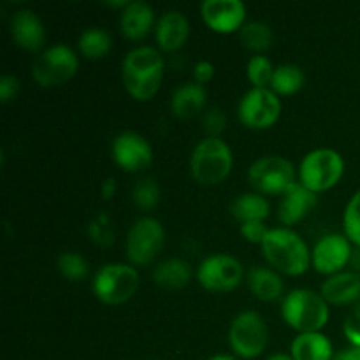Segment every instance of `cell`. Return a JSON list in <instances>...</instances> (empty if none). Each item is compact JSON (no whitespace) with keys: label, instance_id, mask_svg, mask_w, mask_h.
I'll return each mask as SVG.
<instances>
[{"label":"cell","instance_id":"obj_1","mask_svg":"<svg viewBox=\"0 0 360 360\" xmlns=\"http://www.w3.org/2000/svg\"><path fill=\"white\" fill-rule=\"evenodd\" d=\"M164 69V56L158 49L153 46H139L127 53L122 62L123 86L136 101H151L160 90Z\"/></svg>","mask_w":360,"mask_h":360},{"label":"cell","instance_id":"obj_2","mask_svg":"<svg viewBox=\"0 0 360 360\" xmlns=\"http://www.w3.org/2000/svg\"><path fill=\"white\" fill-rule=\"evenodd\" d=\"M260 248L266 262L285 276H301L311 266L308 245L297 232L288 227L269 229Z\"/></svg>","mask_w":360,"mask_h":360},{"label":"cell","instance_id":"obj_3","mask_svg":"<svg viewBox=\"0 0 360 360\" xmlns=\"http://www.w3.org/2000/svg\"><path fill=\"white\" fill-rule=\"evenodd\" d=\"M281 316L290 329L299 334L320 333L329 322V304L322 294L297 288L287 294L281 301Z\"/></svg>","mask_w":360,"mask_h":360},{"label":"cell","instance_id":"obj_4","mask_svg":"<svg viewBox=\"0 0 360 360\" xmlns=\"http://www.w3.org/2000/svg\"><path fill=\"white\" fill-rule=\"evenodd\" d=\"M234 165L232 150L221 137H206L192 151L190 172L199 185L214 186L229 178Z\"/></svg>","mask_w":360,"mask_h":360},{"label":"cell","instance_id":"obj_5","mask_svg":"<svg viewBox=\"0 0 360 360\" xmlns=\"http://www.w3.org/2000/svg\"><path fill=\"white\" fill-rule=\"evenodd\" d=\"M345 174V160L333 148H316L299 165V183L313 193L334 188Z\"/></svg>","mask_w":360,"mask_h":360},{"label":"cell","instance_id":"obj_6","mask_svg":"<svg viewBox=\"0 0 360 360\" xmlns=\"http://www.w3.org/2000/svg\"><path fill=\"white\" fill-rule=\"evenodd\" d=\"M139 273L130 264H105L95 273L91 290L95 297L109 306L129 302L139 290Z\"/></svg>","mask_w":360,"mask_h":360},{"label":"cell","instance_id":"obj_7","mask_svg":"<svg viewBox=\"0 0 360 360\" xmlns=\"http://www.w3.org/2000/svg\"><path fill=\"white\" fill-rule=\"evenodd\" d=\"M79 69L76 51L67 44H55L39 53L32 65V76L42 88H56L72 79Z\"/></svg>","mask_w":360,"mask_h":360},{"label":"cell","instance_id":"obj_8","mask_svg":"<svg viewBox=\"0 0 360 360\" xmlns=\"http://www.w3.org/2000/svg\"><path fill=\"white\" fill-rule=\"evenodd\" d=\"M269 343L267 323L257 311H243L229 327V345L238 359H257L266 352Z\"/></svg>","mask_w":360,"mask_h":360},{"label":"cell","instance_id":"obj_9","mask_svg":"<svg viewBox=\"0 0 360 360\" xmlns=\"http://www.w3.org/2000/svg\"><path fill=\"white\" fill-rule=\"evenodd\" d=\"M295 167L290 160L278 155H267L253 162L248 169V183L260 195H283L297 183Z\"/></svg>","mask_w":360,"mask_h":360},{"label":"cell","instance_id":"obj_10","mask_svg":"<svg viewBox=\"0 0 360 360\" xmlns=\"http://www.w3.org/2000/svg\"><path fill=\"white\" fill-rule=\"evenodd\" d=\"M165 246V231L157 218H139L130 227L125 241V255L130 266L146 267L155 262Z\"/></svg>","mask_w":360,"mask_h":360},{"label":"cell","instance_id":"obj_11","mask_svg":"<svg viewBox=\"0 0 360 360\" xmlns=\"http://www.w3.org/2000/svg\"><path fill=\"white\" fill-rule=\"evenodd\" d=\"M243 278H246L243 264L236 257L227 255V253L206 257L197 267L199 285L214 294L236 290L241 285Z\"/></svg>","mask_w":360,"mask_h":360},{"label":"cell","instance_id":"obj_12","mask_svg":"<svg viewBox=\"0 0 360 360\" xmlns=\"http://www.w3.org/2000/svg\"><path fill=\"white\" fill-rule=\"evenodd\" d=\"M238 116L248 129H269L281 116L280 97L271 88H252L239 102Z\"/></svg>","mask_w":360,"mask_h":360},{"label":"cell","instance_id":"obj_13","mask_svg":"<svg viewBox=\"0 0 360 360\" xmlns=\"http://www.w3.org/2000/svg\"><path fill=\"white\" fill-rule=\"evenodd\" d=\"M354 245L345 234H327L316 241L311 250V266L327 278L341 273L354 255Z\"/></svg>","mask_w":360,"mask_h":360},{"label":"cell","instance_id":"obj_14","mask_svg":"<svg viewBox=\"0 0 360 360\" xmlns=\"http://www.w3.org/2000/svg\"><path fill=\"white\" fill-rule=\"evenodd\" d=\"M112 160L127 172L144 171L153 162V148L137 132H122L111 146Z\"/></svg>","mask_w":360,"mask_h":360},{"label":"cell","instance_id":"obj_15","mask_svg":"<svg viewBox=\"0 0 360 360\" xmlns=\"http://www.w3.org/2000/svg\"><path fill=\"white\" fill-rule=\"evenodd\" d=\"M200 16L217 34H234L245 25L246 6L241 0H204Z\"/></svg>","mask_w":360,"mask_h":360},{"label":"cell","instance_id":"obj_16","mask_svg":"<svg viewBox=\"0 0 360 360\" xmlns=\"http://www.w3.org/2000/svg\"><path fill=\"white\" fill-rule=\"evenodd\" d=\"M11 37L14 44L30 53L44 51L46 30L41 18L30 9H21L11 18Z\"/></svg>","mask_w":360,"mask_h":360},{"label":"cell","instance_id":"obj_17","mask_svg":"<svg viewBox=\"0 0 360 360\" xmlns=\"http://www.w3.org/2000/svg\"><path fill=\"white\" fill-rule=\"evenodd\" d=\"M315 206L316 193L297 181L281 195L280 204H278V220L283 224V227L290 229L292 225L304 220Z\"/></svg>","mask_w":360,"mask_h":360},{"label":"cell","instance_id":"obj_18","mask_svg":"<svg viewBox=\"0 0 360 360\" xmlns=\"http://www.w3.org/2000/svg\"><path fill=\"white\" fill-rule=\"evenodd\" d=\"M190 35V23L186 16L179 11H167L162 14L155 27V39L162 51H179L186 44Z\"/></svg>","mask_w":360,"mask_h":360},{"label":"cell","instance_id":"obj_19","mask_svg":"<svg viewBox=\"0 0 360 360\" xmlns=\"http://www.w3.org/2000/svg\"><path fill=\"white\" fill-rule=\"evenodd\" d=\"M320 294L327 304L350 306L360 302V276L354 271H341L323 281Z\"/></svg>","mask_w":360,"mask_h":360},{"label":"cell","instance_id":"obj_20","mask_svg":"<svg viewBox=\"0 0 360 360\" xmlns=\"http://www.w3.org/2000/svg\"><path fill=\"white\" fill-rule=\"evenodd\" d=\"M153 27H157L155 11L150 4L143 0L130 2L120 14V28H122L123 37L129 41H141L153 30Z\"/></svg>","mask_w":360,"mask_h":360},{"label":"cell","instance_id":"obj_21","mask_svg":"<svg viewBox=\"0 0 360 360\" xmlns=\"http://www.w3.org/2000/svg\"><path fill=\"white\" fill-rule=\"evenodd\" d=\"M246 283H248L250 292L262 302L280 301L285 290L281 274L274 271L273 267H252L246 273Z\"/></svg>","mask_w":360,"mask_h":360},{"label":"cell","instance_id":"obj_22","mask_svg":"<svg viewBox=\"0 0 360 360\" xmlns=\"http://www.w3.org/2000/svg\"><path fill=\"white\" fill-rule=\"evenodd\" d=\"M206 102L207 94L204 86L192 81V83H185L179 88H176L171 98V109L176 118L190 120L204 111Z\"/></svg>","mask_w":360,"mask_h":360},{"label":"cell","instance_id":"obj_23","mask_svg":"<svg viewBox=\"0 0 360 360\" xmlns=\"http://www.w3.org/2000/svg\"><path fill=\"white\" fill-rule=\"evenodd\" d=\"M290 355L294 360H333L336 354L326 334L308 333L297 334L292 341Z\"/></svg>","mask_w":360,"mask_h":360},{"label":"cell","instance_id":"obj_24","mask_svg":"<svg viewBox=\"0 0 360 360\" xmlns=\"http://www.w3.org/2000/svg\"><path fill=\"white\" fill-rule=\"evenodd\" d=\"M192 266L186 260L169 259L158 264L153 271V281L162 288L179 290L192 281Z\"/></svg>","mask_w":360,"mask_h":360},{"label":"cell","instance_id":"obj_25","mask_svg":"<svg viewBox=\"0 0 360 360\" xmlns=\"http://www.w3.org/2000/svg\"><path fill=\"white\" fill-rule=\"evenodd\" d=\"M231 213L239 221V225L248 221H266L271 213V204L266 197L257 192L243 193L234 199Z\"/></svg>","mask_w":360,"mask_h":360},{"label":"cell","instance_id":"obj_26","mask_svg":"<svg viewBox=\"0 0 360 360\" xmlns=\"http://www.w3.org/2000/svg\"><path fill=\"white\" fill-rule=\"evenodd\" d=\"M239 41H241V44L248 51L255 53V55H264L273 46L274 35L267 23H262V21H248L239 30Z\"/></svg>","mask_w":360,"mask_h":360},{"label":"cell","instance_id":"obj_27","mask_svg":"<svg viewBox=\"0 0 360 360\" xmlns=\"http://www.w3.org/2000/svg\"><path fill=\"white\" fill-rule=\"evenodd\" d=\"M306 74L301 67L294 63H285V65L274 67L273 79H271V90L278 95H294L304 86Z\"/></svg>","mask_w":360,"mask_h":360},{"label":"cell","instance_id":"obj_28","mask_svg":"<svg viewBox=\"0 0 360 360\" xmlns=\"http://www.w3.org/2000/svg\"><path fill=\"white\" fill-rule=\"evenodd\" d=\"M77 46L86 60H101L112 49V37L104 28L94 27L79 35Z\"/></svg>","mask_w":360,"mask_h":360},{"label":"cell","instance_id":"obj_29","mask_svg":"<svg viewBox=\"0 0 360 360\" xmlns=\"http://www.w3.org/2000/svg\"><path fill=\"white\" fill-rule=\"evenodd\" d=\"M56 267H58L60 274L65 280L74 281H83L88 276V262L84 260L83 255L76 252H63L58 255L56 260Z\"/></svg>","mask_w":360,"mask_h":360},{"label":"cell","instance_id":"obj_30","mask_svg":"<svg viewBox=\"0 0 360 360\" xmlns=\"http://www.w3.org/2000/svg\"><path fill=\"white\" fill-rule=\"evenodd\" d=\"M274 67L266 55H253L246 65V76L252 83V88H267L271 86Z\"/></svg>","mask_w":360,"mask_h":360},{"label":"cell","instance_id":"obj_31","mask_svg":"<svg viewBox=\"0 0 360 360\" xmlns=\"http://www.w3.org/2000/svg\"><path fill=\"white\" fill-rule=\"evenodd\" d=\"M132 200L139 210L151 211L160 202V188L153 178H143L132 190Z\"/></svg>","mask_w":360,"mask_h":360},{"label":"cell","instance_id":"obj_32","mask_svg":"<svg viewBox=\"0 0 360 360\" xmlns=\"http://www.w3.org/2000/svg\"><path fill=\"white\" fill-rule=\"evenodd\" d=\"M343 229L345 236L350 239L355 248H360V190L354 193L345 207L343 214Z\"/></svg>","mask_w":360,"mask_h":360},{"label":"cell","instance_id":"obj_33","mask_svg":"<svg viewBox=\"0 0 360 360\" xmlns=\"http://www.w3.org/2000/svg\"><path fill=\"white\" fill-rule=\"evenodd\" d=\"M202 123L207 137H220L224 134V130L227 129V116L224 115L221 109L211 108L204 115Z\"/></svg>","mask_w":360,"mask_h":360},{"label":"cell","instance_id":"obj_34","mask_svg":"<svg viewBox=\"0 0 360 360\" xmlns=\"http://www.w3.org/2000/svg\"><path fill=\"white\" fill-rule=\"evenodd\" d=\"M343 333L352 347L360 348V302L352 306L350 313L343 323Z\"/></svg>","mask_w":360,"mask_h":360},{"label":"cell","instance_id":"obj_35","mask_svg":"<svg viewBox=\"0 0 360 360\" xmlns=\"http://www.w3.org/2000/svg\"><path fill=\"white\" fill-rule=\"evenodd\" d=\"M239 231H241V236L248 243H253V245H262L264 238L267 236L269 229H267L266 221H248V224L239 225Z\"/></svg>","mask_w":360,"mask_h":360},{"label":"cell","instance_id":"obj_36","mask_svg":"<svg viewBox=\"0 0 360 360\" xmlns=\"http://www.w3.org/2000/svg\"><path fill=\"white\" fill-rule=\"evenodd\" d=\"M18 91H20V79L16 76L6 74L0 77V102L7 104L16 97Z\"/></svg>","mask_w":360,"mask_h":360},{"label":"cell","instance_id":"obj_37","mask_svg":"<svg viewBox=\"0 0 360 360\" xmlns=\"http://www.w3.org/2000/svg\"><path fill=\"white\" fill-rule=\"evenodd\" d=\"M214 77V65L210 60H200L193 67V79L199 84H207Z\"/></svg>","mask_w":360,"mask_h":360},{"label":"cell","instance_id":"obj_38","mask_svg":"<svg viewBox=\"0 0 360 360\" xmlns=\"http://www.w3.org/2000/svg\"><path fill=\"white\" fill-rule=\"evenodd\" d=\"M333 360H360V348L352 347L350 345L348 348H343V350L338 352Z\"/></svg>","mask_w":360,"mask_h":360},{"label":"cell","instance_id":"obj_39","mask_svg":"<svg viewBox=\"0 0 360 360\" xmlns=\"http://www.w3.org/2000/svg\"><path fill=\"white\" fill-rule=\"evenodd\" d=\"M115 192H116V181L112 178H108L104 183H102V197H104L105 200H109L112 195H115Z\"/></svg>","mask_w":360,"mask_h":360},{"label":"cell","instance_id":"obj_40","mask_svg":"<svg viewBox=\"0 0 360 360\" xmlns=\"http://www.w3.org/2000/svg\"><path fill=\"white\" fill-rule=\"evenodd\" d=\"M352 267H354V273H357L360 276V248L354 250V255H352Z\"/></svg>","mask_w":360,"mask_h":360},{"label":"cell","instance_id":"obj_41","mask_svg":"<svg viewBox=\"0 0 360 360\" xmlns=\"http://www.w3.org/2000/svg\"><path fill=\"white\" fill-rule=\"evenodd\" d=\"M207 360H239L236 355H229V354H218V355H213V357H210Z\"/></svg>","mask_w":360,"mask_h":360},{"label":"cell","instance_id":"obj_42","mask_svg":"<svg viewBox=\"0 0 360 360\" xmlns=\"http://www.w3.org/2000/svg\"><path fill=\"white\" fill-rule=\"evenodd\" d=\"M267 360H294V359H292V355H288V354H274V355H271Z\"/></svg>","mask_w":360,"mask_h":360}]
</instances>
